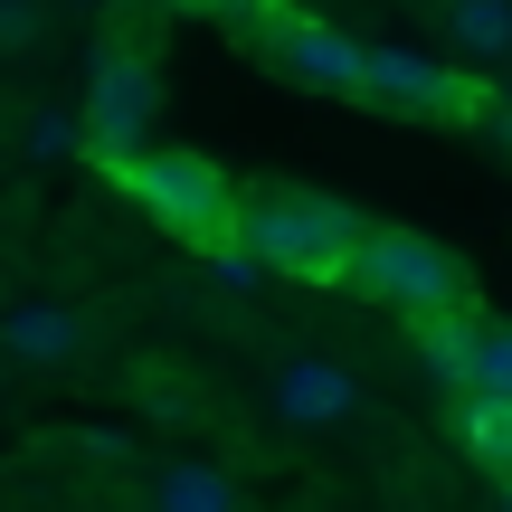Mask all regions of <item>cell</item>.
Returning a JSON list of instances; mask_svg holds the SVG:
<instances>
[{
    "label": "cell",
    "mask_w": 512,
    "mask_h": 512,
    "mask_svg": "<svg viewBox=\"0 0 512 512\" xmlns=\"http://www.w3.org/2000/svg\"><path fill=\"white\" fill-rule=\"evenodd\" d=\"M361 238H370V219H351V209L323 200V190H247L238 200V247L266 256V275L332 285V275H351Z\"/></svg>",
    "instance_id": "obj_1"
},
{
    "label": "cell",
    "mask_w": 512,
    "mask_h": 512,
    "mask_svg": "<svg viewBox=\"0 0 512 512\" xmlns=\"http://www.w3.org/2000/svg\"><path fill=\"white\" fill-rule=\"evenodd\" d=\"M114 181H124V200L181 247H228L238 238V190H228V171L209 162V152H133Z\"/></svg>",
    "instance_id": "obj_2"
},
{
    "label": "cell",
    "mask_w": 512,
    "mask_h": 512,
    "mask_svg": "<svg viewBox=\"0 0 512 512\" xmlns=\"http://www.w3.org/2000/svg\"><path fill=\"white\" fill-rule=\"evenodd\" d=\"M351 285L399 304L408 323H427V313H465V256L418 238V228H370L361 256H351Z\"/></svg>",
    "instance_id": "obj_3"
},
{
    "label": "cell",
    "mask_w": 512,
    "mask_h": 512,
    "mask_svg": "<svg viewBox=\"0 0 512 512\" xmlns=\"http://www.w3.org/2000/svg\"><path fill=\"white\" fill-rule=\"evenodd\" d=\"M152 114H162L152 57L143 48H95V67H86V152L105 171H124L133 152L152 143Z\"/></svg>",
    "instance_id": "obj_4"
},
{
    "label": "cell",
    "mask_w": 512,
    "mask_h": 512,
    "mask_svg": "<svg viewBox=\"0 0 512 512\" xmlns=\"http://www.w3.org/2000/svg\"><path fill=\"white\" fill-rule=\"evenodd\" d=\"M370 105L389 114H418V124H484V86L456 76L446 57H418V48H370Z\"/></svg>",
    "instance_id": "obj_5"
},
{
    "label": "cell",
    "mask_w": 512,
    "mask_h": 512,
    "mask_svg": "<svg viewBox=\"0 0 512 512\" xmlns=\"http://www.w3.org/2000/svg\"><path fill=\"white\" fill-rule=\"evenodd\" d=\"M266 57H275V76L304 86V95H361L370 86V48L342 38L332 19H304V10H285V29H275Z\"/></svg>",
    "instance_id": "obj_6"
},
{
    "label": "cell",
    "mask_w": 512,
    "mask_h": 512,
    "mask_svg": "<svg viewBox=\"0 0 512 512\" xmlns=\"http://www.w3.org/2000/svg\"><path fill=\"white\" fill-rule=\"evenodd\" d=\"M275 408H285L294 427H332V418L361 408V389H351L342 361H285V370H275Z\"/></svg>",
    "instance_id": "obj_7"
},
{
    "label": "cell",
    "mask_w": 512,
    "mask_h": 512,
    "mask_svg": "<svg viewBox=\"0 0 512 512\" xmlns=\"http://www.w3.org/2000/svg\"><path fill=\"white\" fill-rule=\"evenodd\" d=\"M0 351H10V361H76V351H86V323H76L67 304H19L10 323H0Z\"/></svg>",
    "instance_id": "obj_8"
},
{
    "label": "cell",
    "mask_w": 512,
    "mask_h": 512,
    "mask_svg": "<svg viewBox=\"0 0 512 512\" xmlns=\"http://www.w3.org/2000/svg\"><path fill=\"white\" fill-rule=\"evenodd\" d=\"M152 512H247V494L219 475V465L181 456V465H162V475H152Z\"/></svg>",
    "instance_id": "obj_9"
},
{
    "label": "cell",
    "mask_w": 512,
    "mask_h": 512,
    "mask_svg": "<svg viewBox=\"0 0 512 512\" xmlns=\"http://www.w3.org/2000/svg\"><path fill=\"white\" fill-rule=\"evenodd\" d=\"M456 57H512V0H446Z\"/></svg>",
    "instance_id": "obj_10"
},
{
    "label": "cell",
    "mask_w": 512,
    "mask_h": 512,
    "mask_svg": "<svg viewBox=\"0 0 512 512\" xmlns=\"http://www.w3.org/2000/svg\"><path fill=\"white\" fill-rule=\"evenodd\" d=\"M465 399H512V323H475V351H465Z\"/></svg>",
    "instance_id": "obj_11"
},
{
    "label": "cell",
    "mask_w": 512,
    "mask_h": 512,
    "mask_svg": "<svg viewBox=\"0 0 512 512\" xmlns=\"http://www.w3.org/2000/svg\"><path fill=\"white\" fill-rule=\"evenodd\" d=\"M465 446H475L484 475L512 484V399H465Z\"/></svg>",
    "instance_id": "obj_12"
},
{
    "label": "cell",
    "mask_w": 512,
    "mask_h": 512,
    "mask_svg": "<svg viewBox=\"0 0 512 512\" xmlns=\"http://www.w3.org/2000/svg\"><path fill=\"white\" fill-rule=\"evenodd\" d=\"M418 351L437 361V380H465V351H475V313H427Z\"/></svg>",
    "instance_id": "obj_13"
},
{
    "label": "cell",
    "mask_w": 512,
    "mask_h": 512,
    "mask_svg": "<svg viewBox=\"0 0 512 512\" xmlns=\"http://www.w3.org/2000/svg\"><path fill=\"white\" fill-rule=\"evenodd\" d=\"M38 29H48V0H0V57H10V48H29Z\"/></svg>",
    "instance_id": "obj_14"
},
{
    "label": "cell",
    "mask_w": 512,
    "mask_h": 512,
    "mask_svg": "<svg viewBox=\"0 0 512 512\" xmlns=\"http://www.w3.org/2000/svg\"><path fill=\"white\" fill-rule=\"evenodd\" d=\"M162 10H200V19H219V10H228V0H162Z\"/></svg>",
    "instance_id": "obj_15"
},
{
    "label": "cell",
    "mask_w": 512,
    "mask_h": 512,
    "mask_svg": "<svg viewBox=\"0 0 512 512\" xmlns=\"http://www.w3.org/2000/svg\"><path fill=\"white\" fill-rule=\"evenodd\" d=\"M503 512H512V484H503Z\"/></svg>",
    "instance_id": "obj_16"
}]
</instances>
